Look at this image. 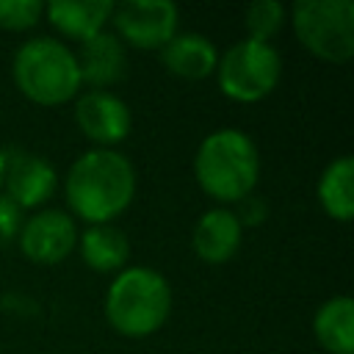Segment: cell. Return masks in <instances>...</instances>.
I'll list each match as a JSON object with an SVG mask.
<instances>
[{
	"label": "cell",
	"mask_w": 354,
	"mask_h": 354,
	"mask_svg": "<svg viewBox=\"0 0 354 354\" xmlns=\"http://www.w3.org/2000/svg\"><path fill=\"white\" fill-rule=\"evenodd\" d=\"M136 166L116 149H88L66 171L64 196L69 216L86 224H111L136 199Z\"/></svg>",
	"instance_id": "obj_1"
},
{
	"label": "cell",
	"mask_w": 354,
	"mask_h": 354,
	"mask_svg": "<svg viewBox=\"0 0 354 354\" xmlns=\"http://www.w3.org/2000/svg\"><path fill=\"white\" fill-rule=\"evenodd\" d=\"M194 177L196 185L221 207L238 205L260 180L257 144L238 127L207 133L194 155Z\"/></svg>",
	"instance_id": "obj_2"
},
{
	"label": "cell",
	"mask_w": 354,
	"mask_h": 354,
	"mask_svg": "<svg viewBox=\"0 0 354 354\" xmlns=\"http://www.w3.org/2000/svg\"><path fill=\"white\" fill-rule=\"evenodd\" d=\"M174 293L169 279L149 266L122 268L105 293V321L122 337H149L155 335L171 313Z\"/></svg>",
	"instance_id": "obj_3"
},
{
	"label": "cell",
	"mask_w": 354,
	"mask_h": 354,
	"mask_svg": "<svg viewBox=\"0 0 354 354\" xmlns=\"http://www.w3.org/2000/svg\"><path fill=\"white\" fill-rule=\"evenodd\" d=\"M11 77L25 100L44 108L66 105L83 88L75 50L55 36H33L22 41L11 61Z\"/></svg>",
	"instance_id": "obj_4"
},
{
	"label": "cell",
	"mask_w": 354,
	"mask_h": 354,
	"mask_svg": "<svg viewBox=\"0 0 354 354\" xmlns=\"http://www.w3.org/2000/svg\"><path fill=\"white\" fill-rule=\"evenodd\" d=\"M213 75L227 100L252 105L266 100L279 86L282 55L271 41H254L243 36L218 55Z\"/></svg>",
	"instance_id": "obj_5"
},
{
	"label": "cell",
	"mask_w": 354,
	"mask_h": 354,
	"mask_svg": "<svg viewBox=\"0 0 354 354\" xmlns=\"http://www.w3.org/2000/svg\"><path fill=\"white\" fill-rule=\"evenodd\" d=\"M290 25L299 44L326 64L354 58V3L351 0H296Z\"/></svg>",
	"instance_id": "obj_6"
},
{
	"label": "cell",
	"mask_w": 354,
	"mask_h": 354,
	"mask_svg": "<svg viewBox=\"0 0 354 354\" xmlns=\"http://www.w3.org/2000/svg\"><path fill=\"white\" fill-rule=\"evenodd\" d=\"M113 36L133 50H163L180 30V8L171 0L113 3Z\"/></svg>",
	"instance_id": "obj_7"
},
{
	"label": "cell",
	"mask_w": 354,
	"mask_h": 354,
	"mask_svg": "<svg viewBox=\"0 0 354 354\" xmlns=\"http://www.w3.org/2000/svg\"><path fill=\"white\" fill-rule=\"evenodd\" d=\"M19 252L36 266H55L77 246V224L66 210L44 207L28 216L17 235Z\"/></svg>",
	"instance_id": "obj_8"
},
{
	"label": "cell",
	"mask_w": 354,
	"mask_h": 354,
	"mask_svg": "<svg viewBox=\"0 0 354 354\" xmlns=\"http://www.w3.org/2000/svg\"><path fill=\"white\" fill-rule=\"evenodd\" d=\"M75 122L97 149H113L133 130L130 105L105 88H88L75 97Z\"/></svg>",
	"instance_id": "obj_9"
},
{
	"label": "cell",
	"mask_w": 354,
	"mask_h": 354,
	"mask_svg": "<svg viewBox=\"0 0 354 354\" xmlns=\"http://www.w3.org/2000/svg\"><path fill=\"white\" fill-rule=\"evenodd\" d=\"M58 188V171L53 163L28 149L3 152V191L19 210L41 207Z\"/></svg>",
	"instance_id": "obj_10"
},
{
	"label": "cell",
	"mask_w": 354,
	"mask_h": 354,
	"mask_svg": "<svg viewBox=\"0 0 354 354\" xmlns=\"http://www.w3.org/2000/svg\"><path fill=\"white\" fill-rule=\"evenodd\" d=\"M241 241H243V227L238 216L232 213V207H221V205L205 210L191 232V249L207 266H221L232 260L241 249Z\"/></svg>",
	"instance_id": "obj_11"
},
{
	"label": "cell",
	"mask_w": 354,
	"mask_h": 354,
	"mask_svg": "<svg viewBox=\"0 0 354 354\" xmlns=\"http://www.w3.org/2000/svg\"><path fill=\"white\" fill-rule=\"evenodd\" d=\"M80 83L88 88H105L116 86L127 72V47L111 33L102 30L94 39L80 44V53H75Z\"/></svg>",
	"instance_id": "obj_12"
},
{
	"label": "cell",
	"mask_w": 354,
	"mask_h": 354,
	"mask_svg": "<svg viewBox=\"0 0 354 354\" xmlns=\"http://www.w3.org/2000/svg\"><path fill=\"white\" fill-rule=\"evenodd\" d=\"M113 3L111 0H55L44 6L47 22L64 36L77 44L94 39L111 22Z\"/></svg>",
	"instance_id": "obj_13"
},
{
	"label": "cell",
	"mask_w": 354,
	"mask_h": 354,
	"mask_svg": "<svg viewBox=\"0 0 354 354\" xmlns=\"http://www.w3.org/2000/svg\"><path fill=\"white\" fill-rule=\"evenodd\" d=\"M83 263L97 274H119L130 263V238L116 224H88L77 232V246Z\"/></svg>",
	"instance_id": "obj_14"
},
{
	"label": "cell",
	"mask_w": 354,
	"mask_h": 354,
	"mask_svg": "<svg viewBox=\"0 0 354 354\" xmlns=\"http://www.w3.org/2000/svg\"><path fill=\"white\" fill-rule=\"evenodd\" d=\"M160 64L166 66L169 75L183 77V80H202L216 72L218 64V50L216 44L202 36V33H177L163 50H160Z\"/></svg>",
	"instance_id": "obj_15"
},
{
	"label": "cell",
	"mask_w": 354,
	"mask_h": 354,
	"mask_svg": "<svg viewBox=\"0 0 354 354\" xmlns=\"http://www.w3.org/2000/svg\"><path fill=\"white\" fill-rule=\"evenodd\" d=\"M313 335L329 354H354V301L351 296H332L318 304L313 315Z\"/></svg>",
	"instance_id": "obj_16"
},
{
	"label": "cell",
	"mask_w": 354,
	"mask_h": 354,
	"mask_svg": "<svg viewBox=\"0 0 354 354\" xmlns=\"http://www.w3.org/2000/svg\"><path fill=\"white\" fill-rule=\"evenodd\" d=\"M318 205L332 221H351L354 216V158L340 155L329 160L318 177Z\"/></svg>",
	"instance_id": "obj_17"
},
{
	"label": "cell",
	"mask_w": 354,
	"mask_h": 354,
	"mask_svg": "<svg viewBox=\"0 0 354 354\" xmlns=\"http://www.w3.org/2000/svg\"><path fill=\"white\" fill-rule=\"evenodd\" d=\"M243 25L249 33L246 39L271 41L285 25V6L279 0H254L243 14Z\"/></svg>",
	"instance_id": "obj_18"
},
{
	"label": "cell",
	"mask_w": 354,
	"mask_h": 354,
	"mask_svg": "<svg viewBox=\"0 0 354 354\" xmlns=\"http://www.w3.org/2000/svg\"><path fill=\"white\" fill-rule=\"evenodd\" d=\"M44 3L39 0H0V28L11 33L30 30L41 22Z\"/></svg>",
	"instance_id": "obj_19"
},
{
	"label": "cell",
	"mask_w": 354,
	"mask_h": 354,
	"mask_svg": "<svg viewBox=\"0 0 354 354\" xmlns=\"http://www.w3.org/2000/svg\"><path fill=\"white\" fill-rule=\"evenodd\" d=\"M22 221H25L22 218V210L6 194H0V246L8 243V241H17Z\"/></svg>",
	"instance_id": "obj_20"
},
{
	"label": "cell",
	"mask_w": 354,
	"mask_h": 354,
	"mask_svg": "<svg viewBox=\"0 0 354 354\" xmlns=\"http://www.w3.org/2000/svg\"><path fill=\"white\" fill-rule=\"evenodd\" d=\"M232 213L238 216L241 227H257V224L266 221V216H268V205H266L260 196L249 194L246 199L238 202V210H232Z\"/></svg>",
	"instance_id": "obj_21"
},
{
	"label": "cell",
	"mask_w": 354,
	"mask_h": 354,
	"mask_svg": "<svg viewBox=\"0 0 354 354\" xmlns=\"http://www.w3.org/2000/svg\"><path fill=\"white\" fill-rule=\"evenodd\" d=\"M0 191H3V152H0Z\"/></svg>",
	"instance_id": "obj_22"
}]
</instances>
